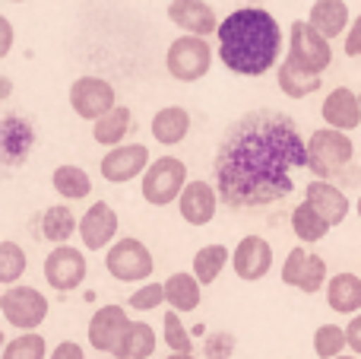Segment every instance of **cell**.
<instances>
[{
    "label": "cell",
    "mask_w": 361,
    "mask_h": 359,
    "mask_svg": "<svg viewBox=\"0 0 361 359\" xmlns=\"http://www.w3.org/2000/svg\"><path fill=\"white\" fill-rule=\"evenodd\" d=\"M298 169H307V143L298 124L279 108H254L222 134L212 182L225 207L247 213L286 201Z\"/></svg>",
    "instance_id": "cell-1"
},
{
    "label": "cell",
    "mask_w": 361,
    "mask_h": 359,
    "mask_svg": "<svg viewBox=\"0 0 361 359\" xmlns=\"http://www.w3.org/2000/svg\"><path fill=\"white\" fill-rule=\"evenodd\" d=\"M219 61L241 76H263L279 64L282 29L263 6H244L219 23Z\"/></svg>",
    "instance_id": "cell-2"
},
{
    "label": "cell",
    "mask_w": 361,
    "mask_h": 359,
    "mask_svg": "<svg viewBox=\"0 0 361 359\" xmlns=\"http://www.w3.org/2000/svg\"><path fill=\"white\" fill-rule=\"evenodd\" d=\"M307 172L314 178L336 182L339 188H355L361 169L355 165V143L349 131H336L330 124L314 131L307 137Z\"/></svg>",
    "instance_id": "cell-3"
},
{
    "label": "cell",
    "mask_w": 361,
    "mask_h": 359,
    "mask_svg": "<svg viewBox=\"0 0 361 359\" xmlns=\"http://www.w3.org/2000/svg\"><path fill=\"white\" fill-rule=\"evenodd\" d=\"M187 165L178 156H159L149 163L140 191H143V201L152 207H169L180 197V191L187 188Z\"/></svg>",
    "instance_id": "cell-4"
},
{
    "label": "cell",
    "mask_w": 361,
    "mask_h": 359,
    "mask_svg": "<svg viewBox=\"0 0 361 359\" xmlns=\"http://www.w3.org/2000/svg\"><path fill=\"white\" fill-rule=\"evenodd\" d=\"M165 67L175 76L178 83H197L209 73L212 67V48L206 42V35H193L184 32L180 38L169 45V54H165Z\"/></svg>",
    "instance_id": "cell-5"
},
{
    "label": "cell",
    "mask_w": 361,
    "mask_h": 359,
    "mask_svg": "<svg viewBox=\"0 0 361 359\" xmlns=\"http://www.w3.org/2000/svg\"><path fill=\"white\" fill-rule=\"evenodd\" d=\"M105 271L118 283H140V280L152 277L156 261H152V252L140 239H118L105 254Z\"/></svg>",
    "instance_id": "cell-6"
},
{
    "label": "cell",
    "mask_w": 361,
    "mask_h": 359,
    "mask_svg": "<svg viewBox=\"0 0 361 359\" xmlns=\"http://www.w3.org/2000/svg\"><path fill=\"white\" fill-rule=\"evenodd\" d=\"M48 296L35 286H6L4 296H0V312H4L6 324L19 331H35L38 324H44L48 318Z\"/></svg>",
    "instance_id": "cell-7"
},
{
    "label": "cell",
    "mask_w": 361,
    "mask_h": 359,
    "mask_svg": "<svg viewBox=\"0 0 361 359\" xmlns=\"http://www.w3.org/2000/svg\"><path fill=\"white\" fill-rule=\"evenodd\" d=\"M288 57H295L301 67L314 70V73H324L333 64V45H330V38L314 29L311 23L295 19L292 29H288Z\"/></svg>",
    "instance_id": "cell-8"
},
{
    "label": "cell",
    "mask_w": 361,
    "mask_h": 359,
    "mask_svg": "<svg viewBox=\"0 0 361 359\" xmlns=\"http://www.w3.org/2000/svg\"><path fill=\"white\" fill-rule=\"evenodd\" d=\"M282 283L295 286V290L307 293V296L326 290V261H324V254L307 252L305 245L292 248L288 258H286V264H282Z\"/></svg>",
    "instance_id": "cell-9"
},
{
    "label": "cell",
    "mask_w": 361,
    "mask_h": 359,
    "mask_svg": "<svg viewBox=\"0 0 361 359\" xmlns=\"http://www.w3.org/2000/svg\"><path fill=\"white\" fill-rule=\"evenodd\" d=\"M86 273H89L86 254L73 245H57V248H51V254L44 258V280H48L51 290H57V293L80 290Z\"/></svg>",
    "instance_id": "cell-10"
},
{
    "label": "cell",
    "mask_w": 361,
    "mask_h": 359,
    "mask_svg": "<svg viewBox=\"0 0 361 359\" xmlns=\"http://www.w3.org/2000/svg\"><path fill=\"white\" fill-rule=\"evenodd\" d=\"M114 105H118L114 102V86L108 80H102V76H80L70 86V108L82 121H99Z\"/></svg>",
    "instance_id": "cell-11"
},
{
    "label": "cell",
    "mask_w": 361,
    "mask_h": 359,
    "mask_svg": "<svg viewBox=\"0 0 361 359\" xmlns=\"http://www.w3.org/2000/svg\"><path fill=\"white\" fill-rule=\"evenodd\" d=\"M149 169V150L143 143H121L111 146L108 156H102L99 172L105 182L111 184H127L133 178H143Z\"/></svg>",
    "instance_id": "cell-12"
},
{
    "label": "cell",
    "mask_w": 361,
    "mask_h": 359,
    "mask_svg": "<svg viewBox=\"0 0 361 359\" xmlns=\"http://www.w3.org/2000/svg\"><path fill=\"white\" fill-rule=\"evenodd\" d=\"M121 220L114 213L111 204L95 201L86 213L80 216V242L86 252H102V248H111L114 239H118Z\"/></svg>",
    "instance_id": "cell-13"
},
{
    "label": "cell",
    "mask_w": 361,
    "mask_h": 359,
    "mask_svg": "<svg viewBox=\"0 0 361 359\" xmlns=\"http://www.w3.org/2000/svg\"><path fill=\"white\" fill-rule=\"evenodd\" d=\"M219 188L203 178L197 182H187V188L180 191L178 197V213L187 226H209L216 220V210H219Z\"/></svg>",
    "instance_id": "cell-14"
},
{
    "label": "cell",
    "mask_w": 361,
    "mask_h": 359,
    "mask_svg": "<svg viewBox=\"0 0 361 359\" xmlns=\"http://www.w3.org/2000/svg\"><path fill=\"white\" fill-rule=\"evenodd\" d=\"M231 267L241 280L254 283V280H263L269 271H273V245H269L263 235H244L238 242V248L231 252Z\"/></svg>",
    "instance_id": "cell-15"
},
{
    "label": "cell",
    "mask_w": 361,
    "mask_h": 359,
    "mask_svg": "<svg viewBox=\"0 0 361 359\" xmlns=\"http://www.w3.org/2000/svg\"><path fill=\"white\" fill-rule=\"evenodd\" d=\"M35 146V127L23 114H4L0 121V159L4 165H23Z\"/></svg>",
    "instance_id": "cell-16"
},
{
    "label": "cell",
    "mask_w": 361,
    "mask_h": 359,
    "mask_svg": "<svg viewBox=\"0 0 361 359\" xmlns=\"http://www.w3.org/2000/svg\"><path fill=\"white\" fill-rule=\"evenodd\" d=\"M127 328H130V318H127L124 305H102L89 318V343L99 353H114Z\"/></svg>",
    "instance_id": "cell-17"
},
{
    "label": "cell",
    "mask_w": 361,
    "mask_h": 359,
    "mask_svg": "<svg viewBox=\"0 0 361 359\" xmlns=\"http://www.w3.org/2000/svg\"><path fill=\"white\" fill-rule=\"evenodd\" d=\"M305 201L311 204V207L317 210L326 223H330V226L345 223V216H349V210H352L345 191L339 188L336 182H326V178H317V182L305 184Z\"/></svg>",
    "instance_id": "cell-18"
},
{
    "label": "cell",
    "mask_w": 361,
    "mask_h": 359,
    "mask_svg": "<svg viewBox=\"0 0 361 359\" xmlns=\"http://www.w3.org/2000/svg\"><path fill=\"white\" fill-rule=\"evenodd\" d=\"M169 19L178 29L193 32V35H212V32H219V23H222L206 0H171Z\"/></svg>",
    "instance_id": "cell-19"
},
{
    "label": "cell",
    "mask_w": 361,
    "mask_h": 359,
    "mask_svg": "<svg viewBox=\"0 0 361 359\" xmlns=\"http://www.w3.org/2000/svg\"><path fill=\"white\" fill-rule=\"evenodd\" d=\"M320 114H324V121L330 127H336V131H355L361 124V99L349 86H336V89H330V95L324 99Z\"/></svg>",
    "instance_id": "cell-20"
},
{
    "label": "cell",
    "mask_w": 361,
    "mask_h": 359,
    "mask_svg": "<svg viewBox=\"0 0 361 359\" xmlns=\"http://www.w3.org/2000/svg\"><path fill=\"white\" fill-rule=\"evenodd\" d=\"M276 83H279V89L288 95V99H307V95L320 93V86H324L320 73L301 67V64L288 54H286V61L279 64V76H276Z\"/></svg>",
    "instance_id": "cell-21"
},
{
    "label": "cell",
    "mask_w": 361,
    "mask_h": 359,
    "mask_svg": "<svg viewBox=\"0 0 361 359\" xmlns=\"http://www.w3.org/2000/svg\"><path fill=\"white\" fill-rule=\"evenodd\" d=\"M149 131H152V140H156V143L178 146L180 140L190 134V114H187V108H180V105H165L152 114Z\"/></svg>",
    "instance_id": "cell-22"
},
{
    "label": "cell",
    "mask_w": 361,
    "mask_h": 359,
    "mask_svg": "<svg viewBox=\"0 0 361 359\" xmlns=\"http://www.w3.org/2000/svg\"><path fill=\"white\" fill-rule=\"evenodd\" d=\"M326 305L339 315H358L361 309V277L358 273H336V277L326 280Z\"/></svg>",
    "instance_id": "cell-23"
},
{
    "label": "cell",
    "mask_w": 361,
    "mask_h": 359,
    "mask_svg": "<svg viewBox=\"0 0 361 359\" xmlns=\"http://www.w3.org/2000/svg\"><path fill=\"white\" fill-rule=\"evenodd\" d=\"M307 23L333 42L336 35L349 32V6H345V0H314Z\"/></svg>",
    "instance_id": "cell-24"
},
{
    "label": "cell",
    "mask_w": 361,
    "mask_h": 359,
    "mask_svg": "<svg viewBox=\"0 0 361 359\" xmlns=\"http://www.w3.org/2000/svg\"><path fill=\"white\" fill-rule=\"evenodd\" d=\"M130 127H133V112L127 105H114L108 114H102L99 121H92V137H95V143L111 150V146L124 143Z\"/></svg>",
    "instance_id": "cell-25"
},
{
    "label": "cell",
    "mask_w": 361,
    "mask_h": 359,
    "mask_svg": "<svg viewBox=\"0 0 361 359\" xmlns=\"http://www.w3.org/2000/svg\"><path fill=\"white\" fill-rule=\"evenodd\" d=\"M165 299H169V309L193 312L200 309V299H203V283L197 280V273H171L165 280Z\"/></svg>",
    "instance_id": "cell-26"
},
{
    "label": "cell",
    "mask_w": 361,
    "mask_h": 359,
    "mask_svg": "<svg viewBox=\"0 0 361 359\" xmlns=\"http://www.w3.org/2000/svg\"><path fill=\"white\" fill-rule=\"evenodd\" d=\"M156 331L146 322H130V328L124 331L118 350H114V359H149L152 350H156Z\"/></svg>",
    "instance_id": "cell-27"
},
{
    "label": "cell",
    "mask_w": 361,
    "mask_h": 359,
    "mask_svg": "<svg viewBox=\"0 0 361 359\" xmlns=\"http://www.w3.org/2000/svg\"><path fill=\"white\" fill-rule=\"evenodd\" d=\"M51 184L63 201H86L92 194V178L80 165H57L54 175H51Z\"/></svg>",
    "instance_id": "cell-28"
},
{
    "label": "cell",
    "mask_w": 361,
    "mask_h": 359,
    "mask_svg": "<svg viewBox=\"0 0 361 359\" xmlns=\"http://www.w3.org/2000/svg\"><path fill=\"white\" fill-rule=\"evenodd\" d=\"M73 233H80V223H76L73 210H70L67 204H54V207L44 210V216H42V235L48 242H54V245H67V239Z\"/></svg>",
    "instance_id": "cell-29"
},
{
    "label": "cell",
    "mask_w": 361,
    "mask_h": 359,
    "mask_svg": "<svg viewBox=\"0 0 361 359\" xmlns=\"http://www.w3.org/2000/svg\"><path fill=\"white\" fill-rule=\"evenodd\" d=\"M330 223L324 220V216L317 213V210L311 207V204H301V207H295L292 210V233L298 235L305 245H314V242H320L326 233H330Z\"/></svg>",
    "instance_id": "cell-30"
},
{
    "label": "cell",
    "mask_w": 361,
    "mask_h": 359,
    "mask_svg": "<svg viewBox=\"0 0 361 359\" xmlns=\"http://www.w3.org/2000/svg\"><path fill=\"white\" fill-rule=\"evenodd\" d=\"M225 264H228V248L225 245H203L193 254V273H197V280L203 286L216 283L219 273L225 271Z\"/></svg>",
    "instance_id": "cell-31"
},
{
    "label": "cell",
    "mask_w": 361,
    "mask_h": 359,
    "mask_svg": "<svg viewBox=\"0 0 361 359\" xmlns=\"http://www.w3.org/2000/svg\"><path fill=\"white\" fill-rule=\"evenodd\" d=\"M349 347V334L339 324H320L314 334V353L320 359H336L343 356V350Z\"/></svg>",
    "instance_id": "cell-32"
},
{
    "label": "cell",
    "mask_w": 361,
    "mask_h": 359,
    "mask_svg": "<svg viewBox=\"0 0 361 359\" xmlns=\"http://www.w3.org/2000/svg\"><path fill=\"white\" fill-rule=\"evenodd\" d=\"M25 267H29V258H25L23 248L10 239L0 242V283L13 286L25 273Z\"/></svg>",
    "instance_id": "cell-33"
},
{
    "label": "cell",
    "mask_w": 361,
    "mask_h": 359,
    "mask_svg": "<svg viewBox=\"0 0 361 359\" xmlns=\"http://www.w3.org/2000/svg\"><path fill=\"white\" fill-rule=\"evenodd\" d=\"M0 359H48V343L42 334H19L13 341H6L4 356Z\"/></svg>",
    "instance_id": "cell-34"
},
{
    "label": "cell",
    "mask_w": 361,
    "mask_h": 359,
    "mask_svg": "<svg viewBox=\"0 0 361 359\" xmlns=\"http://www.w3.org/2000/svg\"><path fill=\"white\" fill-rule=\"evenodd\" d=\"M178 315H180V312H175V309L165 312V318H162L165 343L171 347V353H190V350H193V337H190V331L180 324Z\"/></svg>",
    "instance_id": "cell-35"
},
{
    "label": "cell",
    "mask_w": 361,
    "mask_h": 359,
    "mask_svg": "<svg viewBox=\"0 0 361 359\" xmlns=\"http://www.w3.org/2000/svg\"><path fill=\"white\" fill-rule=\"evenodd\" d=\"M162 302H169V299H165V283H143L130 299H127V305H130L133 312H152Z\"/></svg>",
    "instance_id": "cell-36"
},
{
    "label": "cell",
    "mask_w": 361,
    "mask_h": 359,
    "mask_svg": "<svg viewBox=\"0 0 361 359\" xmlns=\"http://www.w3.org/2000/svg\"><path fill=\"white\" fill-rule=\"evenodd\" d=\"M203 353L206 359H228L235 353V337L228 331H216V334H209L203 341Z\"/></svg>",
    "instance_id": "cell-37"
},
{
    "label": "cell",
    "mask_w": 361,
    "mask_h": 359,
    "mask_svg": "<svg viewBox=\"0 0 361 359\" xmlns=\"http://www.w3.org/2000/svg\"><path fill=\"white\" fill-rule=\"evenodd\" d=\"M48 359H86V353H82V347L76 341H63V343H57V347L51 350Z\"/></svg>",
    "instance_id": "cell-38"
},
{
    "label": "cell",
    "mask_w": 361,
    "mask_h": 359,
    "mask_svg": "<svg viewBox=\"0 0 361 359\" xmlns=\"http://www.w3.org/2000/svg\"><path fill=\"white\" fill-rule=\"evenodd\" d=\"M345 54H349V57H361V13L355 16V25L345 32Z\"/></svg>",
    "instance_id": "cell-39"
},
{
    "label": "cell",
    "mask_w": 361,
    "mask_h": 359,
    "mask_svg": "<svg viewBox=\"0 0 361 359\" xmlns=\"http://www.w3.org/2000/svg\"><path fill=\"white\" fill-rule=\"evenodd\" d=\"M345 334H349V347L361 356V312L358 315H352V322L345 324Z\"/></svg>",
    "instance_id": "cell-40"
},
{
    "label": "cell",
    "mask_w": 361,
    "mask_h": 359,
    "mask_svg": "<svg viewBox=\"0 0 361 359\" xmlns=\"http://www.w3.org/2000/svg\"><path fill=\"white\" fill-rule=\"evenodd\" d=\"M13 48V25L6 16H0V57H6Z\"/></svg>",
    "instance_id": "cell-41"
},
{
    "label": "cell",
    "mask_w": 361,
    "mask_h": 359,
    "mask_svg": "<svg viewBox=\"0 0 361 359\" xmlns=\"http://www.w3.org/2000/svg\"><path fill=\"white\" fill-rule=\"evenodd\" d=\"M0 95H4V99L10 95V76H4V86H0Z\"/></svg>",
    "instance_id": "cell-42"
},
{
    "label": "cell",
    "mask_w": 361,
    "mask_h": 359,
    "mask_svg": "<svg viewBox=\"0 0 361 359\" xmlns=\"http://www.w3.org/2000/svg\"><path fill=\"white\" fill-rule=\"evenodd\" d=\"M169 359H197V356H193V353H171Z\"/></svg>",
    "instance_id": "cell-43"
},
{
    "label": "cell",
    "mask_w": 361,
    "mask_h": 359,
    "mask_svg": "<svg viewBox=\"0 0 361 359\" xmlns=\"http://www.w3.org/2000/svg\"><path fill=\"white\" fill-rule=\"evenodd\" d=\"M355 213H358V220H361V197H358V204H355Z\"/></svg>",
    "instance_id": "cell-44"
},
{
    "label": "cell",
    "mask_w": 361,
    "mask_h": 359,
    "mask_svg": "<svg viewBox=\"0 0 361 359\" xmlns=\"http://www.w3.org/2000/svg\"><path fill=\"white\" fill-rule=\"evenodd\" d=\"M336 359H355V356H345V353H343V356H336Z\"/></svg>",
    "instance_id": "cell-45"
},
{
    "label": "cell",
    "mask_w": 361,
    "mask_h": 359,
    "mask_svg": "<svg viewBox=\"0 0 361 359\" xmlns=\"http://www.w3.org/2000/svg\"><path fill=\"white\" fill-rule=\"evenodd\" d=\"M6 4H23V0H6Z\"/></svg>",
    "instance_id": "cell-46"
},
{
    "label": "cell",
    "mask_w": 361,
    "mask_h": 359,
    "mask_svg": "<svg viewBox=\"0 0 361 359\" xmlns=\"http://www.w3.org/2000/svg\"><path fill=\"white\" fill-rule=\"evenodd\" d=\"M358 99H361V93H358Z\"/></svg>",
    "instance_id": "cell-47"
}]
</instances>
